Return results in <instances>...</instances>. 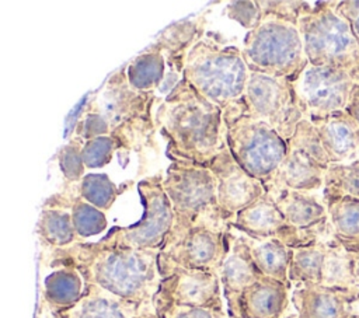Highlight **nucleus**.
Returning a JSON list of instances; mask_svg holds the SVG:
<instances>
[{"instance_id":"nucleus-27","label":"nucleus","mask_w":359,"mask_h":318,"mask_svg":"<svg viewBox=\"0 0 359 318\" xmlns=\"http://www.w3.org/2000/svg\"><path fill=\"white\" fill-rule=\"evenodd\" d=\"M36 235L49 251L67 248L81 241L74 230L70 210L56 206H42L36 223Z\"/></svg>"},{"instance_id":"nucleus-2","label":"nucleus","mask_w":359,"mask_h":318,"mask_svg":"<svg viewBox=\"0 0 359 318\" xmlns=\"http://www.w3.org/2000/svg\"><path fill=\"white\" fill-rule=\"evenodd\" d=\"M154 122L167 140L168 158L206 165L226 143L223 111L185 78L158 102Z\"/></svg>"},{"instance_id":"nucleus-34","label":"nucleus","mask_w":359,"mask_h":318,"mask_svg":"<svg viewBox=\"0 0 359 318\" xmlns=\"http://www.w3.org/2000/svg\"><path fill=\"white\" fill-rule=\"evenodd\" d=\"M84 141L73 136L57 153V164L67 184H79L86 175V164L83 160Z\"/></svg>"},{"instance_id":"nucleus-20","label":"nucleus","mask_w":359,"mask_h":318,"mask_svg":"<svg viewBox=\"0 0 359 318\" xmlns=\"http://www.w3.org/2000/svg\"><path fill=\"white\" fill-rule=\"evenodd\" d=\"M292 287L262 276L247 287L229 318H283L290 305Z\"/></svg>"},{"instance_id":"nucleus-38","label":"nucleus","mask_w":359,"mask_h":318,"mask_svg":"<svg viewBox=\"0 0 359 318\" xmlns=\"http://www.w3.org/2000/svg\"><path fill=\"white\" fill-rule=\"evenodd\" d=\"M224 14L227 18L237 21L245 29H254L261 21V8L257 1L251 0H241V1H231L224 8Z\"/></svg>"},{"instance_id":"nucleus-11","label":"nucleus","mask_w":359,"mask_h":318,"mask_svg":"<svg viewBox=\"0 0 359 318\" xmlns=\"http://www.w3.org/2000/svg\"><path fill=\"white\" fill-rule=\"evenodd\" d=\"M230 226L196 223L168 234L158 251L160 275L174 266L219 273L229 248Z\"/></svg>"},{"instance_id":"nucleus-35","label":"nucleus","mask_w":359,"mask_h":318,"mask_svg":"<svg viewBox=\"0 0 359 318\" xmlns=\"http://www.w3.org/2000/svg\"><path fill=\"white\" fill-rule=\"evenodd\" d=\"M287 146L306 151L307 154L314 157L323 165L330 167V164H331L327 157V153L321 144V140H320L316 126L307 118H304L299 122L293 136L287 140Z\"/></svg>"},{"instance_id":"nucleus-22","label":"nucleus","mask_w":359,"mask_h":318,"mask_svg":"<svg viewBox=\"0 0 359 318\" xmlns=\"http://www.w3.org/2000/svg\"><path fill=\"white\" fill-rule=\"evenodd\" d=\"M139 311L133 303L101 289L97 284L86 283L81 298L70 308L52 312L55 318H133Z\"/></svg>"},{"instance_id":"nucleus-3","label":"nucleus","mask_w":359,"mask_h":318,"mask_svg":"<svg viewBox=\"0 0 359 318\" xmlns=\"http://www.w3.org/2000/svg\"><path fill=\"white\" fill-rule=\"evenodd\" d=\"M250 69L241 48L227 45L206 32L189 50L182 78L222 111L245 91Z\"/></svg>"},{"instance_id":"nucleus-41","label":"nucleus","mask_w":359,"mask_h":318,"mask_svg":"<svg viewBox=\"0 0 359 318\" xmlns=\"http://www.w3.org/2000/svg\"><path fill=\"white\" fill-rule=\"evenodd\" d=\"M359 125V76L355 78L346 106L344 109Z\"/></svg>"},{"instance_id":"nucleus-44","label":"nucleus","mask_w":359,"mask_h":318,"mask_svg":"<svg viewBox=\"0 0 359 318\" xmlns=\"http://www.w3.org/2000/svg\"><path fill=\"white\" fill-rule=\"evenodd\" d=\"M283 318H297V317H296V314L293 312V314H286Z\"/></svg>"},{"instance_id":"nucleus-29","label":"nucleus","mask_w":359,"mask_h":318,"mask_svg":"<svg viewBox=\"0 0 359 318\" xmlns=\"http://www.w3.org/2000/svg\"><path fill=\"white\" fill-rule=\"evenodd\" d=\"M167 62L163 52L151 43L126 64L129 84L139 91H156L164 80Z\"/></svg>"},{"instance_id":"nucleus-12","label":"nucleus","mask_w":359,"mask_h":318,"mask_svg":"<svg viewBox=\"0 0 359 318\" xmlns=\"http://www.w3.org/2000/svg\"><path fill=\"white\" fill-rule=\"evenodd\" d=\"M292 83L304 118L313 120L345 109L355 77L342 69L309 63Z\"/></svg>"},{"instance_id":"nucleus-43","label":"nucleus","mask_w":359,"mask_h":318,"mask_svg":"<svg viewBox=\"0 0 359 318\" xmlns=\"http://www.w3.org/2000/svg\"><path fill=\"white\" fill-rule=\"evenodd\" d=\"M352 255V272L356 284L359 286V252H351Z\"/></svg>"},{"instance_id":"nucleus-26","label":"nucleus","mask_w":359,"mask_h":318,"mask_svg":"<svg viewBox=\"0 0 359 318\" xmlns=\"http://www.w3.org/2000/svg\"><path fill=\"white\" fill-rule=\"evenodd\" d=\"M331 226V238L348 252H359V199L339 196L323 199Z\"/></svg>"},{"instance_id":"nucleus-45","label":"nucleus","mask_w":359,"mask_h":318,"mask_svg":"<svg viewBox=\"0 0 359 318\" xmlns=\"http://www.w3.org/2000/svg\"><path fill=\"white\" fill-rule=\"evenodd\" d=\"M356 160H359V151H358V157H356Z\"/></svg>"},{"instance_id":"nucleus-28","label":"nucleus","mask_w":359,"mask_h":318,"mask_svg":"<svg viewBox=\"0 0 359 318\" xmlns=\"http://www.w3.org/2000/svg\"><path fill=\"white\" fill-rule=\"evenodd\" d=\"M245 238L250 245L251 256L261 273L290 286L287 273L292 259V248L278 238L257 240L247 235Z\"/></svg>"},{"instance_id":"nucleus-14","label":"nucleus","mask_w":359,"mask_h":318,"mask_svg":"<svg viewBox=\"0 0 359 318\" xmlns=\"http://www.w3.org/2000/svg\"><path fill=\"white\" fill-rule=\"evenodd\" d=\"M216 179L217 203L226 219L233 217L265 193L264 184L251 177L233 157L227 143L206 164Z\"/></svg>"},{"instance_id":"nucleus-32","label":"nucleus","mask_w":359,"mask_h":318,"mask_svg":"<svg viewBox=\"0 0 359 318\" xmlns=\"http://www.w3.org/2000/svg\"><path fill=\"white\" fill-rule=\"evenodd\" d=\"M323 199L351 196L359 199V160L330 164L321 189Z\"/></svg>"},{"instance_id":"nucleus-19","label":"nucleus","mask_w":359,"mask_h":318,"mask_svg":"<svg viewBox=\"0 0 359 318\" xmlns=\"http://www.w3.org/2000/svg\"><path fill=\"white\" fill-rule=\"evenodd\" d=\"M327 168L306 151L287 146L283 161L264 184V188L271 195L286 189L318 192L324 186Z\"/></svg>"},{"instance_id":"nucleus-42","label":"nucleus","mask_w":359,"mask_h":318,"mask_svg":"<svg viewBox=\"0 0 359 318\" xmlns=\"http://www.w3.org/2000/svg\"><path fill=\"white\" fill-rule=\"evenodd\" d=\"M133 318H161V317L156 312L154 307L151 305V307H146L142 311H139Z\"/></svg>"},{"instance_id":"nucleus-33","label":"nucleus","mask_w":359,"mask_h":318,"mask_svg":"<svg viewBox=\"0 0 359 318\" xmlns=\"http://www.w3.org/2000/svg\"><path fill=\"white\" fill-rule=\"evenodd\" d=\"M77 188L79 195L84 200L102 212L109 210L122 192L107 174H86L77 184Z\"/></svg>"},{"instance_id":"nucleus-40","label":"nucleus","mask_w":359,"mask_h":318,"mask_svg":"<svg viewBox=\"0 0 359 318\" xmlns=\"http://www.w3.org/2000/svg\"><path fill=\"white\" fill-rule=\"evenodd\" d=\"M335 11L349 22L355 36L359 41V0L337 1Z\"/></svg>"},{"instance_id":"nucleus-36","label":"nucleus","mask_w":359,"mask_h":318,"mask_svg":"<svg viewBox=\"0 0 359 318\" xmlns=\"http://www.w3.org/2000/svg\"><path fill=\"white\" fill-rule=\"evenodd\" d=\"M118 150H121V147L112 136H100L84 141L83 160L86 168L94 170L108 165Z\"/></svg>"},{"instance_id":"nucleus-31","label":"nucleus","mask_w":359,"mask_h":318,"mask_svg":"<svg viewBox=\"0 0 359 318\" xmlns=\"http://www.w3.org/2000/svg\"><path fill=\"white\" fill-rule=\"evenodd\" d=\"M321 284L338 289L358 286L352 272V255L334 238L327 240Z\"/></svg>"},{"instance_id":"nucleus-39","label":"nucleus","mask_w":359,"mask_h":318,"mask_svg":"<svg viewBox=\"0 0 359 318\" xmlns=\"http://www.w3.org/2000/svg\"><path fill=\"white\" fill-rule=\"evenodd\" d=\"M156 312L161 318H229L226 311H216L202 307H181V305H165L157 308Z\"/></svg>"},{"instance_id":"nucleus-1","label":"nucleus","mask_w":359,"mask_h":318,"mask_svg":"<svg viewBox=\"0 0 359 318\" xmlns=\"http://www.w3.org/2000/svg\"><path fill=\"white\" fill-rule=\"evenodd\" d=\"M49 262L73 265L84 283H93L142 310L153 305L161 275L158 249L109 247L98 241H79L67 248L49 251Z\"/></svg>"},{"instance_id":"nucleus-24","label":"nucleus","mask_w":359,"mask_h":318,"mask_svg":"<svg viewBox=\"0 0 359 318\" xmlns=\"http://www.w3.org/2000/svg\"><path fill=\"white\" fill-rule=\"evenodd\" d=\"M52 270L42 280V300L50 312L73 307L84 293V279L70 263L49 262Z\"/></svg>"},{"instance_id":"nucleus-21","label":"nucleus","mask_w":359,"mask_h":318,"mask_svg":"<svg viewBox=\"0 0 359 318\" xmlns=\"http://www.w3.org/2000/svg\"><path fill=\"white\" fill-rule=\"evenodd\" d=\"M321 144L331 164L356 160L359 151V125L345 112H332L313 119Z\"/></svg>"},{"instance_id":"nucleus-37","label":"nucleus","mask_w":359,"mask_h":318,"mask_svg":"<svg viewBox=\"0 0 359 318\" xmlns=\"http://www.w3.org/2000/svg\"><path fill=\"white\" fill-rule=\"evenodd\" d=\"M74 136L87 141L100 136H111V129L101 113L83 109L74 127Z\"/></svg>"},{"instance_id":"nucleus-8","label":"nucleus","mask_w":359,"mask_h":318,"mask_svg":"<svg viewBox=\"0 0 359 318\" xmlns=\"http://www.w3.org/2000/svg\"><path fill=\"white\" fill-rule=\"evenodd\" d=\"M337 1H321L318 10L297 21L304 53L313 66H331L359 76V41L349 22L335 11Z\"/></svg>"},{"instance_id":"nucleus-17","label":"nucleus","mask_w":359,"mask_h":318,"mask_svg":"<svg viewBox=\"0 0 359 318\" xmlns=\"http://www.w3.org/2000/svg\"><path fill=\"white\" fill-rule=\"evenodd\" d=\"M359 286L351 289L324 284H300L292 287L290 304L297 318H359Z\"/></svg>"},{"instance_id":"nucleus-13","label":"nucleus","mask_w":359,"mask_h":318,"mask_svg":"<svg viewBox=\"0 0 359 318\" xmlns=\"http://www.w3.org/2000/svg\"><path fill=\"white\" fill-rule=\"evenodd\" d=\"M165 305L202 307L226 311L219 275L180 266L164 270L158 290L153 298V307L157 310Z\"/></svg>"},{"instance_id":"nucleus-9","label":"nucleus","mask_w":359,"mask_h":318,"mask_svg":"<svg viewBox=\"0 0 359 318\" xmlns=\"http://www.w3.org/2000/svg\"><path fill=\"white\" fill-rule=\"evenodd\" d=\"M137 191L143 203L142 219L133 226L114 228L98 242L109 247L161 249L175 220L172 205L163 188V175L143 178Z\"/></svg>"},{"instance_id":"nucleus-25","label":"nucleus","mask_w":359,"mask_h":318,"mask_svg":"<svg viewBox=\"0 0 359 318\" xmlns=\"http://www.w3.org/2000/svg\"><path fill=\"white\" fill-rule=\"evenodd\" d=\"M43 205L69 209L74 230L81 241L101 234L108 227L105 212L84 200L79 195L77 184H67L60 192L49 196Z\"/></svg>"},{"instance_id":"nucleus-6","label":"nucleus","mask_w":359,"mask_h":318,"mask_svg":"<svg viewBox=\"0 0 359 318\" xmlns=\"http://www.w3.org/2000/svg\"><path fill=\"white\" fill-rule=\"evenodd\" d=\"M240 99L223 109L226 143L236 161L265 184L283 161L287 141L268 123L247 116Z\"/></svg>"},{"instance_id":"nucleus-16","label":"nucleus","mask_w":359,"mask_h":318,"mask_svg":"<svg viewBox=\"0 0 359 318\" xmlns=\"http://www.w3.org/2000/svg\"><path fill=\"white\" fill-rule=\"evenodd\" d=\"M271 196L286 221L303 235L307 245L331 238L328 210L321 195L286 189Z\"/></svg>"},{"instance_id":"nucleus-4","label":"nucleus","mask_w":359,"mask_h":318,"mask_svg":"<svg viewBox=\"0 0 359 318\" xmlns=\"http://www.w3.org/2000/svg\"><path fill=\"white\" fill-rule=\"evenodd\" d=\"M156 91H139L126 77V66L115 70L84 109L98 112L108 122L121 148L135 150L151 140L156 130L153 105Z\"/></svg>"},{"instance_id":"nucleus-7","label":"nucleus","mask_w":359,"mask_h":318,"mask_svg":"<svg viewBox=\"0 0 359 318\" xmlns=\"http://www.w3.org/2000/svg\"><path fill=\"white\" fill-rule=\"evenodd\" d=\"M241 52L251 71L290 81L309 64L297 25L278 18H264L247 31Z\"/></svg>"},{"instance_id":"nucleus-23","label":"nucleus","mask_w":359,"mask_h":318,"mask_svg":"<svg viewBox=\"0 0 359 318\" xmlns=\"http://www.w3.org/2000/svg\"><path fill=\"white\" fill-rule=\"evenodd\" d=\"M205 27L206 17L202 14L174 22L160 32L153 43L163 52L168 70L182 74L189 50L206 34Z\"/></svg>"},{"instance_id":"nucleus-15","label":"nucleus","mask_w":359,"mask_h":318,"mask_svg":"<svg viewBox=\"0 0 359 318\" xmlns=\"http://www.w3.org/2000/svg\"><path fill=\"white\" fill-rule=\"evenodd\" d=\"M229 226L251 238H278L292 249L307 245L303 235L286 221L266 191L255 202L240 210Z\"/></svg>"},{"instance_id":"nucleus-30","label":"nucleus","mask_w":359,"mask_h":318,"mask_svg":"<svg viewBox=\"0 0 359 318\" xmlns=\"http://www.w3.org/2000/svg\"><path fill=\"white\" fill-rule=\"evenodd\" d=\"M327 240L292 249L289 265V283L292 287L300 284H321Z\"/></svg>"},{"instance_id":"nucleus-10","label":"nucleus","mask_w":359,"mask_h":318,"mask_svg":"<svg viewBox=\"0 0 359 318\" xmlns=\"http://www.w3.org/2000/svg\"><path fill=\"white\" fill-rule=\"evenodd\" d=\"M247 116L262 120L275 129L286 141L304 119L293 83L250 70L244 95L240 99Z\"/></svg>"},{"instance_id":"nucleus-5","label":"nucleus","mask_w":359,"mask_h":318,"mask_svg":"<svg viewBox=\"0 0 359 318\" xmlns=\"http://www.w3.org/2000/svg\"><path fill=\"white\" fill-rule=\"evenodd\" d=\"M171 164L163 175V188L175 214L170 234L181 233L196 223L229 226L217 203L216 179L202 164L170 158Z\"/></svg>"},{"instance_id":"nucleus-18","label":"nucleus","mask_w":359,"mask_h":318,"mask_svg":"<svg viewBox=\"0 0 359 318\" xmlns=\"http://www.w3.org/2000/svg\"><path fill=\"white\" fill-rule=\"evenodd\" d=\"M217 275L223 290L227 315L234 311L241 293L264 276L251 256L245 235L233 227H230L229 231L227 254Z\"/></svg>"}]
</instances>
